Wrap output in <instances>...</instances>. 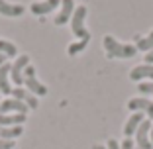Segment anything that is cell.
Masks as SVG:
<instances>
[{
	"label": "cell",
	"instance_id": "obj_22",
	"mask_svg": "<svg viewBox=\"0 0 153 149\" xmlns=\"http://www.w3.org/2000/svg\"><path fill=\"white\" fill-rule=\"evenodd\" d=\"M14 141H10V139H2L0 137V149H14Z\"/></svg>",
	"mask_w": 153,
	"mask_h": 149
},
{
	"label": "cell",
	"instance_id": "obj_4",
	"mask_svg": "<svg viewBox=\"0 0 153 149\" xmlns=\"http://www.w3.org/2000/svg\"><path fill=\"white\" fill-rule=\"evenodd\" d=\"M27 65H30V57H27V55H20V57L12 63V69H10V81H14L16 86L24 85V71H26Z\"/></svg>",
	"mask_w": 153,
	"mask_h": 149
},
{
	"label": "cell",
	"instance_id": "obj_5",
	"mask_svg": "<svg viewBox=\"0 0 153 149\" xmlns=\"http://www.w3.org/2000/svg\"><path fill=\"white\" fill-rule=\"evenodd\" d=\"M151 120H143L135 131V141L140 145V149H153V143H151Z\"/></svg>",
	"mask_w": 153,
	"mask_h": 149
},
{
	"label": "cell",
	"instance_id": "obj_24",
	"mask_svg": "<svg viewBox=\"0 0 153 149\" xmlns=\"http://www.w3.org/2000/svg\"><path fill=\"white\" fill-rule=\"evenodd\" d=\"M106 149H120V143H118L116 139H108V143H106Z\"/></svg>",
	"mask_w": 153,
	"mask_h": 149
},
{
	"label": "cell",
	"instance_id": "obj_20",
	"mask_svg": "<svg viewBox=\"0 0 153 149\" xmlns=\"http://www.w3.org/2000/svg\"><path fill=\"white\" fill-rule=\"evenodd\" d=\"M24 104H26L30 110H36L37 106H39V100H37V96H36V94H32V92H30V94H27V98L24 100Z\"/></svg>",
	"mask_w": 153,
	"mask_h": 149
},
{
	"label": "cell",
	"instance_id": "obj_10",
	"mask_svg": "<svg viewBox=\"0 0 153 149\" xmlns=\"http://www.w3.org/2000/svg\"><path fill=\"white\" fill-rule=\"evenodd\" d=\"M24 12H26V8L22 4H12V2L0 0V14L6 18H20Z\"/></svg>",
	"mask_w": 153,
	"mask_h": 149
},
{
	"label": "cell",
	"instance_id": "obj_15",
	"mask_svg": "<svg viewBox=\"0 0 153 149\" xmlns=\"http://www.w3.org/2000/svg\"><path fill=\"white\" fill-rule=\"evenodd\" d=\"M24 133V128L22 126H0V137L2 139H10V141H14L16 137H20Z\"/></svg>",
	"mask_w": 153,
	"mask_h": 149
},
{
	"label": "cell",
	"instance_id": "obj_14",
	"mask_svg": "<svg viewBox=\"0 0 153 149\" xmlns=\"http://www.w3.org/2000/svg\"><path fill=\"white\" fill-rule=\"evenodd\" d=\"M27 118L24 114H0V126H22Z\"/></svg>",
	"mask_w": 153,
	"mask_h": 149
},
{
	"label": "cell",
	"instance_id": "obj_27",
	"mask_svg": "<svg viewBox=\"0 0 153 149\" xmlns=\"http://www.w3.org/2000/svg\"><path fill=\"white\" fill-rule=\"evenodd\" d=\"M92 149H106V145H94Z\"/></svg>",
	"mask_w": 153,
	"mask_h": 149
},
{
	"label": "cell",
	"instance_id": "obj_26",
	"mask_svg": "<svg viewBox=\"0 0 153 149\" xmlns=\"http://www.w3.org/2000/svg\"><path fill=\"white\" fill-rule=\"evenodd\" d=\"M4 63H6V55H2V53H0V67H2Z\"/></svg>",
	"mask_w": 153,
	"mask_h": 149
},
{
	"label": "cell",
	"instance_id": "obj_2",
	"mask_svg": "<svg viewBox=\"0 0 153 149\" xmlns=\"http://www.w3.org/2000/svg\"><path fill=\"white\" fill-rule=\"evenodd\" d=\"M85 20H86V6H76L71 16V30L76 36V39H90L88 30L85 27Z\"/></svg>",
	"mask_w": 153,
	"mask_h": 149
},
{
	"label": "cell",
	"instance_id": "obj_8",
	"mask_svg": "<svg viewBox=\"0 0 153 149\" xmlns=\"http://www.w3.org/2000/svg\"><path fill=\"white\" fill-rule=\"evenodd\" d=\"M57 6H61V0H39V2H33L30 6V10L36 16H45V14L53 12Z\"/></svg>",
	"mask_w": 153,
	"mask_h": 149
},
{
	"label": "cell",
	"instance_id": "obj_1",
	"mask_svg": "<svg viewBox=\"0 0 153 149\" xmlns=\"http://www.w3.org/2000/svg\"><path fill=\"white\" fill-rule=\"evenodd\" d=\"M102 45L106 49V55L110 59L112 57H118V59H130L134 55H137V49H135L134 43H120L116 37L112 36H104L102 39Z\"/></svg>",
	"mask_w": 153,
	"mask_h": 149
},
{
	"label": "cell",
	"instance_id": "obj_3",
	"mask_svg": "<svg viewBox=\"0 0 153 149\" xmlns=\"http://www.w3.org/2000/svg\"><path fill=\"white\" fill-rule=\"evenodd\" d=\"M24 85L27 86V90L32 92V94H36V96H45L47 94V86L41 85V82L36 79V69H33V65H27L26 71H24Z\"/></svg>",
	"mask_w": 153,
	"mask_h": 149
},
{
	"label": "cell",
	"instance_id": "obj_13",
	"mask_svg": "<svg viewBox=\"0 0 153 149\" xmlns=\"http://www.w3.org/2000/svg\"><path fill=\"white\" fill-rule=\"evenodd\" d=\"M145 118H143V114L141 112H134L130 118H128V122H126V126H124V133H126V137H130V136H134L135 131H137V128H140V124L143 122Z\"/></svg>",
	"mask_w": 153,
	"mask_h": 149
},
{
	"label": "cell",
	"instance_id": "obj_11",
	"mask_svg": "<svg viewBox=\"0 0 153 149\" xmlns=\"http://www.w3.org/2000/svg\"><path fill=\"white\" fill-rule=\"evenodd\" d=\"M130 79L131 81H143V79H151L153 82V65H137L130 71Z\"/></svg>",
	"mask_w": 153,
	"mask_h": 149
},
{
	"label": "cell",
	"instance_id": "obj_19",
	"mask_svg": "<svg viewBox=\"0 0 153 149\" xmlns=\"http://www.w3.org/2000/svg\"><path fill=\"white\" fill-rule=\"evenodd\" d=\"M27 94H30V90H26V88H22V86H16V88H12V98H16V100H26L27 98Z\"/></svg>",
	"mask_w": 153,
	"mask_h": 149
},
{
	"label": "cell",
	"instance_id": "obj_6",
	"mask_svg": "<svg viewBox=\"0 0 153 149\" xmlns=\"http://www.w3.org/2000/svg\"><path fill=\"white\" fill-rule=\"evenodd\" d=\"M27 106L22 102V100H16V98H6L0 102V114H24L26 116L27 112Z\"/></svg>",
	"mask_w": 153,
	"mask_h": 149
},
{
	"label": "cell",
	"instance_id": "obj_29",
	"mask_svg": "<svg viewBox=\"0 0 153 149\" xmlns=\"http://www.w3.org/2000/svg\"><path fill=\"white\" fill-rule=\"evenodd\" d=\"M0 96H2V92H0Z\"/></svg>",
	"mask_w": 153,
	"mask_h": 149
},
{
	"label": "cell",
	"instance_id": "obj_21",
	"mask_svg": "<svg viewBox=\"0 0 153 149\" xmlns=\"http://www.w3.org/2000/svg\"><path fill=\"white\" fill-rule=\"evenodd\" d=\"M137 90H140L141 94L153 96V82H140V85H137Z\"/></svg>",
	"mask_w": 153,
	"mask_h": 149
},
{
	"label": "cell",
	"instance_id": "obj_9",
	"mask_svg": "<svg viewBox=\"0 0 153 149\" xmlns=\"http://www.w3.org/2000/svg\"><path fill=\"white\" fill-rule=\"evenodd\" d=\"M75 8L76 6H75L73 0H61V8H59V14H57V18H55V26H63V24H67L69 20H71Z\"/></svg>",
	"mask_w": 153,
	"mask_h": 149
},
{
	"label": "cell",
	"instance_id": "obj_18",
	"mask_svg": "<svg viewBox=\"0 0 153 149\" xmlns=\"http://www.w3.org/2000/svg\"><path fill=\"white\" fill-rule=\"evenodd\" d=\"M88 41L90 39H79V41H73L71 45H69V49H67V53L71 55V57H75V55H79L82 49H85L86 45H88Z\"/></svg>",
	"mask_w": 153,
	"mask_h": 149
},
{
	"label": "cell",
	"instance_id": "obj_12",
	"mask_svg": "<svg viewBox=\"0 0 153 149\" xmlns=\"http://www.w3.org/2000/svg\"><path fill=\"white\" fill-rule=\"evenodd\" d=\"M10 69H12V65H10V63H4L2 67H0V92H2V94H12Z\"/></svg>",
	"mask_w": 153,
	"mask_h": 149
},
{
	"label": "cell",
	"instance_id": "obj_28",
	"mask_svg": "<svg viewBox=\"0 0 153 149\" xmlns=\"http://www.w3.org/2000/svg\"><path fill=\"white\" fill-rule=\"evenodd\" d=\"M151 143H153V124H151Z\"/></svg>",
	"mask_w": 153,
	"mask_h": 149
},
{
	"label": "cell",
	"instance_id": "obj_23",
	"mask_svg": "<svg viewBox=\"0 0 153 149\" xmlns=\"http://www.w3.org/2000/svg\"><path fill=\"white\" fill-rule=\"evenodd\" d=\"M120 149H134V141H131L130 137H126V139L120 143Z\"/></svg>",
	"mask_w": 153,
	"mask_h": 149
},
{
	"label": "cell",
	"instance_id": "obj_7",
	"mask_svg": "<svg viewBox=\"0 0 153 149\" xmlns=\"http://www.w3.org/2000/svg\"><path fill=\"white\" fill-rule=\"evenodd\" d=\"M128 108L131 112H141V114H147L149 118L153 120V100L149 98H140V96H135L128 102Z\"/></svg>",
	"mask_w": 153,
	"mask_h": 149
},
{
	"label": "cell",
	"instance_id": "obj_16",
	"mask_svg": "<svg viewBox=\"0 0 153 149\" xmlns=\"http://www.w3.org/2000/svg\"><path fill=\"white\" fill-rule=\"evenodd\" d=\"M135 49L137 51H153V30L149 32L147 37H140V36H135Z\"/></svg>",
	"mask_w": 153,
	"mask_h": 149
},
{
	"label": "cell",
	"instance_id": "obj_25",
	"mask_svg": "<svg viewBox=\"0 0 153 149\" xmlns=\"http://www.w3.org/2000/svg\"><path fill=\"white\" fill-rule=\"evenodd\" d=\"M145 63H147V65H151V63H153V51H149V53L145 55Z\"/></svg>",
	"mask_w": 153,
	"mask_h": 149
},
{
	"label": "cell",
	"instance_id": "obj_17",
	"mask_svg": "<svg viewBox=\"0 0 153 149\" xmlns=\"http://www.w3.org/2000/svg\"><path fill=\"white\" fill-rule=\"evenodd\" d=\"M0 53L6 55V57H16V55H18V47L14 45L12 41L0 39Z\"/></svg>",
	"mask_w": 153,
	"mask_h": 149
}]
</instances>
